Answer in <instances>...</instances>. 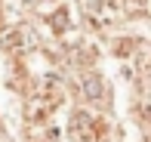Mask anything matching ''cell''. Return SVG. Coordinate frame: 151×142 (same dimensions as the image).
I'll return each instance as SVG.
<instances>
[{
	"label": "cell",
	"mask_w": 151,
	"mask_h": 142,
	"mask_svg": "<svg viewBox=\"0 0 151 142\" xmlns=\"http://www.w3.org/2000/svg\"><path fill=\"white\" fill-rule=\"evenodd\" d=\"M83 90H86L90 99H102V86H99V77H96V74H90V77L83 80Z\"/></svg>",
	"instance_id": "1"
}]
</instances>
